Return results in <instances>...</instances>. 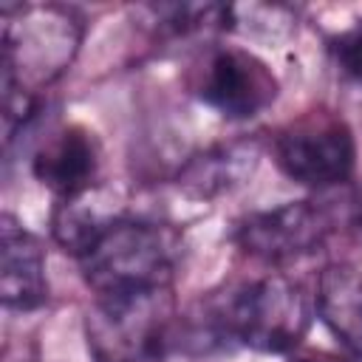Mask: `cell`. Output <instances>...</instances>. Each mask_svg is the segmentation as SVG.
<instances>
[{
  "mask_svg": "<svg viewBox=\"0 0 362 362\" xmlns=\"http://www.w3.org/2000/svg\"><path fill=\"white\" fill-rule=\"evenodd\" d=\"M334 223V212L320 201H286L246 215L235 226V243L263 263H291L314 255Z\"/></svg>",
  "mask_w": 362,
  "mask_h": 362,
  "instance_id": "8992f818",
  "label": "cell"
},
{
  "mask_svg": "<svg viewBox=\"0 0 362 362\" xmlns=\"http://www.w3.org/2000/svg\"><path fill=\"white\" fill-rule=\"evenodd\" d=\"M178 238L170 226L113 215L76 257L96 300L130 297L170 288L175 274Z\"/></svg>",
  "mask_w": 362,
  "mask_h": 362,
  "instance_id": "6da1fadb",
  "label": "cell"
},
{
  "mask_svg": "<svg viewBox=\"0 0 362 362\" xmlns=\"http://www.w3.org/2000/svg\"><path fill=\"white\" fill-rule=\"evenodd\" d=\"M274 161L294 184L331 189L354 175L356 139L342 116L311 110L274 136Z\"/></svg>",
  "mask_w": 362,
  "mask_h": 362,
  "instance_id": "5b68a950",
  "label": "cell"
},
{
  "mask_svg": "<svg viewBox=\"0 0 362 362\" xmlns=\"http://www.w3.org/2000/svg\"><path fill=\"white\" fill-rule=\"evenodd\" d=\"M82 25L62 6L3 8V93H34L68 71Z\"/></svg>",
  "mask_w": 362,
  "mask_h": 362,
  "instance_id": "3957f363",
  "label": "cell"
},
{
  "mask_svg": "<svg viewBox=\"0 0 362 362\" xmlns=\"http://www.w3.org/2000/svg\"><path fill=\"white\" fill-rule=\"evenodd\" d=\"M314 305L322 325L362 362V272L348 263H328L317 277Z\"/></svg>",
  "mask_w": 362,
  "mask_h": 362,
  "instance_id": "30bf717a",
  "label": "cell"
},
{
  "mask_svg": "<svg viewBox=\"0 0 362 362\" xmlns=\"http://www.w3.org/2000/svg\"><path fill=\"white\" fill-rule=\"evenodd\" d=\"M0 297L8 311L28 314L45 305V249L8 212L0 218Z\"/></svg>",
  "mask_w": 362,
  "mask_h": 362,
  "instance_id": "9c48e42d",
  "label": "cell"
},
{
  "mask_svg": "<svg viewBox=\"0 0 362 362\" xmlns=\"http://www.w3.org/2000/svg\"><path fill=\"white\" fill-rule=\"evenodd\" d=\"M311 325L308 291L286 277L266 274L238 286L212 317V331L260 354L294 351Z\"/></svg>",
  "mask_w": 362,
  "mask_h": 362,
  "instance_id": "7a4b0ae2",
  "label": "cell"
},
{
  "mask_svg": "<svg viewBox=\"0 0 362 362\" xmlns=\"http://www.w3.org/2000/svg\"><path fill=\"white\" fill-rule=\"evenodd\" d=\"M328 51H331V59L342 76L362 82V20L356 25L339 31L337 37H331Z\"/></svg>",
  "mask_w": 362,
  "mask_h": 362,
  "instance_id": "7c38bea8",
  "label": "cell"
},
{
  "mask_svg": "<svg viewBox=\"0 0 362 362\" xmlns=\"http://www.w3.org/2000/svg\"><path fill=\"white\" fill-rule=\"evenodd\" d=\"M173 342L170 288L96 300L88 345L96 362H158Z\"/></svg>",
  "mask_w": 362,
  "mask_h": 362,
  "instance_id": "277c9868",
  "label": "cell"
},
{
  "mask_svg": "<svg viewBox=\"0 0 362 362\" xmlns=\"http://www.w3.org/2000/svg\"><path fill=\"white\" fill-rule=\"evenodd\" d=\"M260 150L255 141H223L215 144L198 156H192L181 173H178V187H184L195 198H215L223 195L235 187H240L257 167Z\"/></svg>",
  "mask_w": 362,
  "mask_h": 362,
  "instance_id": "8fae6325",
  "label": "cell"
},
{
  "mask_svg": "<svg viewBox=\"0 0 362 362\" xmlns=\"http://www.w3.org/2000/svg\"><path fill=\"white\" fill-rule=\"evenodd\" d=\"M204 105L226 119H252L266 110L277 96L272 68L246 48H215L195 85Z\"/></svg>",
  "mask_w": 362,
  "mask_h": 362,
  "instance_id": "52a82bcc",
  "label": "cell"
},
{
  "mask_svg": "<svg viewBox=\"0 0 362 362\" xmlns=\"http://www.w3.org/2000/svg\"><path fill=\"white\" fill-rule=\"evenodd\" d=\"M291 362H342V359L334 356V354H300Z\"/></svg>",
  "mask_w": 362,
  "mask_h": 362,
  "instance_id": "4fadbf2b",
  "label": "cell"
},
{
  "mask_svg": "<svg viewBox=\"0 0 362 362\" xmlns=\"http://www.w3.org/2000/svg\"><path fill=\"white\" fill-rule=\"evenodd\" d=\"M31 173L57 195V201L88 195L99 178V144L93 133L79 124L62 127L34 153Z\"/></svg>",
  "mask_w": 362,
  "mask_h": 362,
  "instance_id": "ba28073f",
  "label": "cell"
}]
</instances>
